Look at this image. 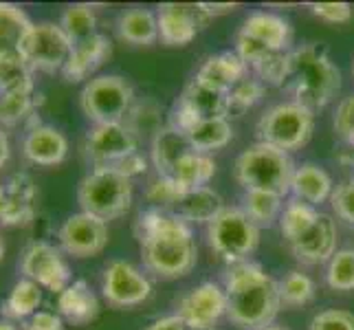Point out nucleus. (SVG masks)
<instances>
[{"label": "nucleus", "mask_w": 354, "mask_h": 330, "mask_svg": "<svg viewBox=\"0 0 354 330\" xmlns=\"http://www.w3.org/2000/svg\"><path fill=\"white\" fill-rule=\"evenodd\" d=\"M158 20V40L165 46H187L194 42L201 29L212 22L205 14L201 3H163L156 9Z\"/></svg>", "instance_id": "obj_15"}, {"label": "nucleus", "mask_w": 354, "mask_h": 330, "mask_svg": "<svg viewBox=\"0 0 354 330\" xmlns=\"http://www.w3.org/2000/svg\"><path fill=\"white\" fill-rule=\"evenodd\" d=\"M214 176H216L214 156L192 150L180 158L178 165L174 167V174L169 178H174L183 190L189 192V190L207 187Z\"/></svg>", "instance_id": "obj_30"}, {"label": "nucleus", "mask_w": 354, "mask_h": 330, "mask_svg": "<svg viewBox=\"0 0 354 330\" xmlns=\"http://www.w3.org/2000/svg\"><path fill=\"white\" fill-rule=\"evenodd\" d=\"M292 172H295V163L288 152L260 141L240 152L234 163V178L244 192L260 190L277 194L282 199L290 194Z\"/></svg>", "instance_id": "obj_4"}, {"label": "nucleus", "mask_w": 354, "mask_h": 330, "mask_svg": "<svg viewBox=\"0 0 354 330\" xmlns=\"http://www.w3.org/2000/svg\"><path fill=\"white\" fill-rule=\"evenodd\" d=\"M337 240L339 231L335 218L328 214H319L317 223L299 240L292 242L290 249L301 264L317 266L330 262V258L337 253Z\"/></svg>", "instance_id": "obj_17"}, {"label": "nucleus", "mask_w": 354, "mask_h": 330, "mask_svg": "<svg viewBox=\"0 0 354 330\" xmlns=\"http://www.w3.org/2000/svg\"><path fill=\"white\" fill-rule=\"evenodd\" d=\"M292 102L319 113L341 91V71L330 59L328 48L308 42L288 53V71L284 86Z\"/></svg>", "instance_id": "obj_3"}, {"label": "nucleus", "mask_w": 354, "mask_h": 330, "mask_svg": "<svg viewBox=\"0 0 354 330\" xmlns=\"http://www.w3.org/2000/svg\"><path fill=\"white\" fill-rule=\"evenodd\" d=\"M35 93H18V95H0V128H11L33 121L35 117Z\"/></svg>", "instance_id": "obj_36"}, {"label": "nucleus", "mask_w": 354, "mask_h": 330, "mask_svg": "<svg viewBox=\"0 0 354 330\" xmlns=\"http://www.w3.org/2000/svg\"><path fill=\"white\" fill-rule=\"evenodd\" d=\"M20 273L40 288L62 293L71 284V266L64 251L46 240H35L24 247L20 255Z\"/></svg>", "instance_id": "obj_9"}, {"label": "nucleus", "mask_w": 354, "mask_h": 330, "mask_svg": "<svg viewBox=\"0 0 354 330\" xmlns=\"http://www.w3.org/2000/svg\"><path fill=\"white\" fill-rule=\"evenodd\" d=\"M330 207L339 220L354 227V178L339 183L330 196Z\"/></svg>", "instance_id": "obj_43"}, {"label": "nucleus", "mask_w": 354, "mask_h": 330, "mask_svg": "<svg viewBox=\"0 0 354 330\" xmlns=\"http://www.w3.org/2000/svg\"><path fill=\"white\" fill-rule=\"evenodd\" d=\"M132 181L111 167H93L77 187L82 212L102 218L106 223L126 216L132 207Z\"/></svg>", "instance_id": "obj_5"}, {"label": "nucleus", "mask_w": 354, "mask_h": 330, "mask_svg": "<svg viewBox=\"0 0 354 330\" xmlns=\"http://www.w3.org/2000/svg\"><path fill=\"white\" fill-rule=\"evenodd\" d=\"M11 156V145H9V137L5 128H0V169H3Z\"/></svg>", "instance_id": "obj_50"}, {"label": "nucleus", "mask_w": 354, "mask_h": 330, "mask_svg": "<svg viewBox=\"0 0 354 330\" xmlns=\"http://www.w3.org/2000/svg\"><path fill=\"white\" fill-rule=\"evenodd\" d=\"M227 320L240 330H262L282 309L279 286L258 262L229 264L225 273Z\"/></svg>", "instance_id": "obj_2"}, {"label": "nucleus", "mask_w": 354, "mask_h": 330, "mask_svg": "<svg viewBox=\"0 0 354 330\" xmlns=\"http://www.w3.org/2000/svg\"><path fill=\"white\" fill-rule=\"evenodd\" d=\"M59 27L64 29V33L68 35V40L73 44L93 38V35L97 33V14H95V7L88 5V3L68 5L62 11V16H59Z\"/></svg>", "instance_id": "obj_34"}, {"label": "nucleus", "mask_w": 354, "mask_h": 330, "mask_svg": "<svg viewBox=\"0 0 354 330\" xmlns=\"http://www.w3.org/2000/svg\"><path fill=\"white\" fill-rule=\"evenodd\" d=\"M42 304V288L27 277H20L11 286L9 295L0 304V315L9 322H27L31 315L38 313Z\"/></svg>", "instance_id": "obj_29"}, {"label": "nucleus", "mask_w": 354, "mask_h": 330, "mask_svg": "<svg viewBox=\"0 0 354 330\" xmlns=\"http://www.w3.org/2000/svg\"><path fill=\"white\" fill-rule=\"evenodd\" d=\"M113 53V42L104 33H95L93 38L73 44L68 62L62 68V77L68 84H77L88 80Z\"/></svg>", "instance_id": "obj_20"}, {"label": "nucleus", "mask_w": 354, "mask_h": 330, "mask_svg": "<svg viewBox=\"0 0 354 330\" xmlns=\"http://www.w3.org/2000/svg\"><path fill=\"white\" fill-rule=\"evenodd\" d=\"M264 97V84L258 77H244L229 91L231 110H249L255 104H260Z\"/></svg>", "instance_id": "obj_40"}, {"label": "nucleus", "mask_w": 354, "mask_h": 330, "mask_svg": "<svg viewBox=\"0 0 354 330\" xmlns=\"http://www.w3.org/2000/svg\"><path fill=\"white\" fill-rule=\"evenodd\" d=\"M82 148L93 167H113L124 156L137 152V134L126 124L93 126L84 137Z\"/></svg>", "instance_id": "obj_14"}, {"label": "nucleus", "mask_w": 354, "mask_h": 330, "mask_svg": "<svg viewBox=\"0 0 354 330\" xmlns=\"http://www.w3.org/2000/svg\"><path fill=\"white\" fill-rule=\"evenodd\" d=\"M3 258H5V242L0 238V262H3Z\"/></svg>", "instance_id": "obj_55"}, {"label": "nucleus", "mask_w": 354, "mask_h": 330, "mask_svg": "<svg viewBox=\"0 0 354 330\" xmlns=\"http://www.w3.org/2000/svg\"><path fill=\"white\" fill-rule=\"evenodd\" d=\"M279 286V302L286 309H299L306 306L315 297V282L313 277L301 273V271H288L282 279L277 282Z\"/></svg>", "instance_id": "obj_35"}, {"label": "nucleus", "mask_w": 354, "mask_h": 330, "mask_svg": "<svg viewBox=\"0 0 354 330\" xmlns=\"http://www.w3.org/2000/svg\"><path fill=\"white\" fill-rule=\"evenodd\" d=\"M308 330H354V313L344 309L319 311L310 320Z\"/></svg>", "instance_id": "obj_44"}, {"label": "nucleus", "mask_w": 354, "mask_h": 330, "mask_svg": "<svg viewBox=\"0 0 354 330\" xmlns=\"http://www.w3.org/2000/svg\"><path fill=\"white\" fill-rule=\"evenodd\" d=\"M236 53L242 57V62L255 73L275 51H273V48L264 46L255 38H251V35L238 31V35H236Z\"/></svg>", "instance_id": "obj_41"}, {"label": "nucleus", "mask_w": 354, "mask_h": 330, "mask_svg": "<svg viewBox=\"0 0 354 330\" xmlns=\"http://www.w3.org/2000/svg\"><path fill=\"white\" fill-rule=\"evenodd\" d=\"M201 7L209 18H216L223 14H231V11H236L240 5L238 3H201Z\"/></svg>", "instance_id": "obj_49"}, {"label": "nucleus", "mask_w": 354, "mask_h": 330, "mask_svg": "<svg viewBox=\"0 0 354 330\" xmlns=\"http://www.w3.org/2000/svg\"><path fill=\"white\" fill-rule=\"evenodd\" d=\"M73 51V42L59 22H38L24 46V62L40 73H62Z\"/></svg>", "instance_id": "obj_10"}, {"label": "nucleus", "mask_w": 354, "mask_h": 330, "mask_svg": "<svg viewBox=\"0 0 354 330\" xmlns=\"http://www.w3.org/2000/svg\"><path fill=\"white\" fill-rule=\"evenodd\" d=\"M134 104L132 84L121 75L91 77L80 93V108L93 126L124 124Z\"/></svg>", "instance_id": "obj_7"}, {"label": "nucleus", "mask_w": 354, "mask_h": 330, "mask_svg": "<svg viewBox=\"0 0 354 330\" xmlns=\"http://www.w3.org/2000/svg\"><path fill=\"white\" fill-rule=\"evenodd\" d=\"M313 14L328 24H348L354 16L350 3H310Z\"/></svg>", "instance_id": "obj_45"}, {"label": "nucleus", "mask_w": 354, "mask_h": 330, "mask_svg": "<svg viewBox=\"0 0 354 330\" xmlns=\"http://www.w3.org/2000/svg\"><path fill=\"white\" fill-rule=\"evenodd\" d=\"M33 73L35 71L24 59L0 64V95L35 93Z\"/></svg>", "instance_id": "obj_37"}, {"label": "nucleus", "mask_w": 354, "mask_h": 330, "mask_svg": "<svg viewBox=\"0 0 354 330\" xmlns=\"http://www.w3.org/2000/svg\"><path fill=\"white\" fill-rule=\"evenodd\" d=\"M207 242L212 251L227 264H238L251 258L260 244V227L240 207H225L209 225Z\"/></svg>", "instance_id": "obj_8"}, {"label": "nucleus", "mask_w": 354, "mask_h": 330, "mask_svg": "<svg viewBox=\"0 0 354 330\" xmlns=\"http://www.w3.org/2000/svg\"><path fill=\"white\" fill-rule=\"evenodd\" d=\"M185 137L196 152L214 154L216 150H223L231 143L234 126H231L229 119H201Z\"/></svg>", "instance_id": "obj_31"}, {"label": "nucleus", "mask_w": 354, "mask_h": 330, "mask_svg": "<svg viewBox=\"0 0 354 330\" xmlns=\"http://www.w3.org/2000/svg\"><path fill=\"white\" fill-rule=\"evenodd\" d=\"M3 203H5V185H0V212H3Z\"/></svg>", "instance_id": "obj_53"}, {"label": "nucleus", "mask_w": 354, "mask_h": 330, "mask_svg": "<svg viewBox=\"0 0 354 330\" xmlns=\"http://www.w3.org/2000/svg\"><path fill=\"white\" fill-rule=\"evenodd\" d=\"M59 249L73 258H93L108 244V223L86 212L68 216L57 231Z\"/></svg>", "instance_id": "obj_13"}, {"label": "nucleus", "mask_w": 354, "mask_h": 330, "mask_svg": "<svg viewBox=\"0 0 354 330\" xmlns=\"http://www.w3.org/2000/svg\"><path fill=\"white\" fill-rule=\"evenodd\" d=\"M333 126L337 137L344 141L350 150H354V93L344 97L335 110V119Z\"/></svg>", "instance_id": "obj_42"}, {"label": "nucleus", "mask_w": 354, "mask_h": 330, "mask_svg": "<svg viewBox=\"0 0 354 330\" xmlns=\"http://www.w3.org/2000/svg\"><path fill=\"white\" fill-rule=\"evenodd\" d=\"M115 27L119 38L134 46H150L158 40V20L152 9L130 7L121 11Z\"/></svg>", "instance_id": "obj_28"}, {"label": "nucleus", "mask_w": 354, "mask_h": 330, "mask_svg": "<svg viewBox=\"0 0 354 330\" xmlns=\"http://www.w3.org/2000/svg\"><path fill=\"white\" fill-rule=\"evenodd\" d=\"M192 143L187 141V137L183 132L163 126L158 130L152 143H150V156H152V163L156 167V176H172L174 174V167L178 165V161L187 152H192Z\"/></svg>", "instance_id": "obj_27"}, {"label": "nucleus", "mask_w": 354, "mask_h": 330, "mask_svg": "<svg viewBox=\"0 0 354 330\" xmlns=\"http://www.w3.org/2000/svg\"><path fill=\"white\" fill-rule=\"evenodd\" d=\"M22 330H64V320L59 313L38 311L22 324Z\"/></svg>", "instance_id": "obj_46"}, {"label": "nucleus", "mask_w": 354, "mask_h": 330, "mask_svg": "<svg viewBox=\"0 0 354 330\" xmlns=\"http://www.w3.org/2000/svg\"><path fill=\"white\" fill-rule=\"evenodd\" d=\"M326 282L333 291H354V249H339L326 268Z\"/></svg>", "instance_id": "obj_38"}, {"label": "nucleus", "mask_w": 354, "mask_h": 330, "mask_svg": "<svg viewBox=\"0 0 354 330\" xmlns=\"http://www.w3.org/2000/svg\"><path fill=\"white\" fill-rule=\"evenodd\" d=\"M143 266L161 279L189 275L198 262V244L192 227L172 212L150 207L134 223Z\"/></svg>", "instance_id": "obj_1"}, {"label": "nucleus", "mask_w": 354, "mask_h": 330, "mask_svg": "<svg viewBox=\"0 0 354 330\" xmlns=\"http://www.w3.org/2000/svg\"><path fill=\"white\" fill-rule=\"evenodd\" d=\"M0 330H18V326L14 322L5 320V317H0Z\"/></svg>", "instance_id": "obj_52"}, {"label": "nucleus", "mask_w": 354, "mask_h": 330, "mask_svg": "<svg viewBox=\"0 0 354 330\" xmlns=\"http://www.w3.org/2000/svg\"><path fill=\"white\" fill-rule=\"evenodd\" d=\"M178 102L185 104L192 113H196L201 119H229V113H231L229 93L214 89L196 77L183 89Z\"/></svg>", "instance_id": "obj_22"}, {"label": "nucleus", "mask_w": 354, "mask_h": 330, "mask_svg": "<svg viewBox=\"0 0 354 330\" xmlns=\"http://www.w3.org/2000/svg\"><path fill=\"white\" fill-rule=\"evenodd\" d=\"M33 24L22 7L0 3V64L24 59V46Z\"/></svg>", "instance_id": "obj_19"}, {"label": "nucleus", "mask_w": 354, "mask_h": 330, "mask_svg": "<svg viewBox=\"0 0 354 330\" xmlns=\"http://www.w3.org/2000/svg\"><path fill=\"white\" fill-rule=\"evenodd\" d=\"M319 214L322 212H317V207L292 199L290 203L284 205L282 216H279V231H282V236L292 244L317 223Z\"/></svg>", "instance_id": "obj_33"}, {"label": "nucleus", "mask_w": 354, "mask_h": 330, "mask_svg": "<svg viewBox=\"0 0 354 330\" xmlns=\"http://www.w3.org/2000/svg\"><path fill=\"white\" fill-rule=\"evenodd\" d=\"M145 330H192V328L174 313V315H167V317H161V320L152 322Z\"/></svg>", "instance_id": "obj_48"}, {"label": "nucleus", "mask_w": 354, "mask_h": 330, "mask_svg": "<svg viewBox=\"0 0 354 330\" xmlns=\"http://www.w3.org/2000/svg\"><path fill=\"white\" fill-rule=\"evenodd\" d=\"M102 293L113 309H132L152 295V284L132 262L113 260L104 268Z\"/></svg>", "instance_id": "obj_11"}, {"label": "nucleus", "mask_w": 354, "mask_h": 330, "mask_svg": "<svg viewBox=\"0 0 354 330\" xmlns=\"http://www.w3.org/2000/svg\"><path fill=\"white\" fill-rule=\"evenodd\" d=\"M22 156L29 163L40 167H55L64 163L68 156V139L66 134L48 124H31L22 139Z\"/></svg>", "instance_id": "obj_16"}, {"label": "nucleus", "mask_w": 354, "mask_h": 330, "mask_svg": "<svg viewBox=\"0 0 354 330\" xmlns=\"http://www.w3.org/2000/svg\"><path fill=\"white\" fill-rule=\"evenodd\" d=\"M111 169H115V172L119 174H124L126 178H134V176H139V174H145V169H148V158H145L139 150L137 152H132L128 156L121 158L119 163H115Z\"/></svg>", "instance_id": "obj_47"}, {"label": "nucleus", "mask_w": 354, "mask_h": 330, "mask_svg": "<svg viewBox=\"0 0 354 330\" xmlns=\"http://www.w3.org/2000/svg\"><path fill=\"white\" fill-rule=\"evenodd\" d=\"M185 194L178 183L174 178H167V176H156L148 183V190H145V199L152 203V207L156 210H174V205L178 203V199Z\"/></svg>", "instance_id": "obj_39"}, {"label": "nucleus", "mask_w": 354, "mask_h": 330, "mask_svg": "<svg viewBox=\"0 0 354 330\" xmlns=\"http://www.w3.org/2000/svg\"><path fill=\"white\" fill-rule=\"evenodd\" d=\"M194 77L209 84L214 89L229 93L238 82L249 77V66L242 62V57L236 51H223L207 57Z\"/></svg>", "instance_id": "obj_24"}, {"label": "nucleus", "mask_w": 354, "mask_h": 330, "mask_svg": "<svg viewBox=\"0 0 354 330\" xmlns=\"http://www.w3.org/2000/svg\"><path fill=\"white\" fill-rule=\"evenodd\" d=\"M176 315L192 330H216L218 322L227 317L225 286L216 282L198 284L178 300Z\"/></svg>", "instance_id": "obj_12"}, {"label": "nucleus", "mask_w": 354, "mask_h": 330, "mask_svg": "<svg viewBox=\"0 0 354 330\" xmlns=\"http://www.w3.org/2000/svg\"><path fill=\"white\" fill-rule=\"evenodd\" d=\"M352 77H354V62H352Z\"/></svg>", "instance_id": "obj_56"}, {"label": "nucleus", "mask_w": 354, "mask_h": 330, "mask_svg": "<svg viewBox=\"0 0 354 330\" xmlns=\"http://www.w3.org/2000/svg\"><path fill=\"white\" fill-rule=\"evenodd\" d=\"M223 210H225L223 196L207 185L183 194L178 203L174 205L172 214L178 216L180 220H185L187 225H209Z\"/></svg>", "instance_id": "obj_26"}, {"label": "nucleus", "mask_w": 354, "mask_h": 330, "mask_svg": "<svg viewBox=\"0 0 354 330\" xmlns=\"http://www.w3.org/2000/svg\"><path fill=\"white\" fill-rule=\"evenodd\" d=\"M262 330H288V328H284V326H277V324H271V326H266V328H262Z\"/></svg>", "instance_id": "obj_54"}, {"label": "nucleus", "mask_w": 354, "mask_h": 330, "mask_svg": "<svg viewBox=\"0 0 354 330\" xmlns=\"http://www.w3.org/2000/svg\"><path fill=\"white\" fill-rule=\"evenodd\" d=\"M240 210L247 214L258 227H271L275 220H279L284 210V199L271 192L247 190L242 196Z\"/></svg>", "instance_id": "obj_32"}, {"label": "nucleus", "mask_w": 354, "mask_h": 330, "mask_svg": "<svg viewBox=\"0 0 354 330\" xmlns=\"http://www.w3.org/2000/svg\"><path fill=\"white\" fill-rule=\"evenodd\" d=\"M339 161L344 163L346 167H350L352 172H354V150H348V152H344V154L339 156Z\"/></svg>", "instance_id": "obj_51"}, {"label": "nucleus", "mask_w": 354, "mask_h": 330, "mask_svg": "<svg viewBox=\"0 0 354 330\" xmlns=\"http://www.w3.org/2000/svg\"><path fill=\"white\" fill-rule=\"evenodd\" d=\"M242 33L251 35L273 51H290L292 48V27L284 16L253 11L242 22Z\"/></svg>", "instance_id": "obj_21"}, {"label": "nucleus", "mask_w": 354, "mask_h": 330, "mask_svg": "<svg viewBox=\"0 0 354 330\" xmlns=\"http://www.w3.org/2000/svg\"><path fill=\"white\" fill-rule=\"evenodd\" d=\"M315 132V113L299 106L297 102H282L271 108L258 119L255 134L258 141L273 145L282 152H295L306 145Z\"/></svg>", "instance_id": "obj_6"}, {"label": "nucleus", "mask_w": 354, "mask_h": 330, "mask_svg": "<svg viewBox=\"0 0 354 330\" xmlns=\"http://www.w3.org/2000/svg\"><path fill=\"white\" fill-rule=\"evenodd\" d=\"M57 313L73 326H86L100 315V300L84 279H75L57 295Z\"/></svg>", "instance_id": "obj_23"}, {"label": "nucleus", "mask_w": 354, "mask_h": 330, "mask_svg": "<svg viewBox=\"0 0 354 330\" xmlns=\"http://www.w3.org/2000/svg\"><path fill=\"white\" fill-rule=\"evenodd\" d=\"M38 212V187L29 174L18 172L5 185V203L0 212V225L24 227L29 225Z\"/></svg>", "instance_id": "obj_18"}, {"label": "nucleus", "mask_w": 354, "mask_h": 330, "mask_svg": "<svg viewBox=\"0 0 354 330\" xmlns=\"http://www.w3.org/2000/svg\"><path fill=\"white\" fill-rule=\"evenodd\" d=\"M335 192L333 176L326 172L322 165L317 163H301L295 167L290 181V194L297 201H304L313 207L322 205L326 201H330Z\"/></svg>", "instance_id": "obj_25"}]
</instances>
